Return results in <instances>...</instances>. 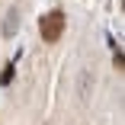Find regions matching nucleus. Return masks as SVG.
<instances>
[{
    "label": "nucleus",
    "mask_w": 125,
    "mask_h": 125,
    "mask_svg": "<svg viewBox=\"0 0 125 125\" xmlns=\"http://www.w3.org/2000/svg\"><path fill=\"white\" fill-rule=\"evenodd\" d=\"M64 13L61 10H52V13H45L42 19H39V35H42V42H58L61 39V32H64Z\"/></svg>",
    "instance_id": "1"
},
{
    "label": "nucleus",
    "mask_w": 125,
    "mask_h": 125,
    "mask_svg": "<svg viewBox=\"0 0 125 125\" xmlns=\"http://www.w3.org/2000/svg\"><path fill=\"white\" fill-rule=\"evenodd\" d=\"M13 74H16V64H13V61H10V64H7V67H3V71H0V83H3V87H7V83H10V80H13Z\"/></svg>",
    "instance_id": "2"
}]
</instances>
